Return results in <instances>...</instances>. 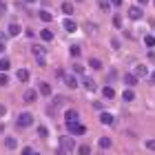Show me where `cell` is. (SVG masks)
Segmentation results:
<instances>
[{
	"label": "cell",
	"instance_id": "6da1fadb",
	"mask_svg": "<svg viewBox=\"0 0 155 155\" xmlns=\"http://www.w3.org/2000/svg\"><path fill=\"white\" fill-rule=\"evenodd\" d=\"M31 124H33V115L27 113V111H25V113H20L18 120H16V126H18V129H27V126H31Z\"/></svg>",
	"mask_w": 155,
	"mask_h": 155
},
{
	"label": "cell",
	"instance_id": "7a4b0ae2",
	"mask_svg": "<svg viewBox=\"0 0 155 155\" xmlns=\"http://www.w3.org/2000/svg\"><path fill=\"white\" fill-rule=\"evenodd\" d=\"M67 129H69L71 135H84V133H87V129H84L80 122H67Z\"/></svg>",
	"mask_w": 155,
	"mask_h": 155
},
{
	"label": "cell",
	"instance_id": "3957f363",
	"mask_svg": "<svg viewBox=\"0 0 155 155\" xmlns=\"http://www.w3.org/2000/svg\"><path fill=\"white\" fill-rule=\"evenodd\" d=\"M75 137V135H73ZM71 135H62L60 137V146H62V149H64V151H71L73 153V149H75V140H73Z\"/></svg>",
	"mask_w": 155,
	"mask_h": 155
},
{
	"label": "cell",
	"instance_id": "277c9868",
	"mask_svg": "<svg viewBox=\"0 0 155 155\" xmlns=\"http://www.w3.org/2000/svg\"><path fill=\"white\" fill-rule=\"evenodd\" d=\"M36 97H38V91H36V89H27L25 95H22V100H25L27 104H31V102H36Z\"/></svg>",
	"mask_w": 155,
	"mask_h": 155
},
{
	"label": "cell",
	"instance_id": "5b68a950",
	"mask_svg": "<svg viewBox=\"0 0 155 155\" xmlns=\"http://www.w3.org/2000/svg\"><path fill=\"white\" fill-rule=\"evenodd\" d=\"M100 122H102L104 126H113V124H115V117L111 115V113H100Z\"/></svg>",
	"mask_w": 155,
	"mask_h": 155
},
{
	"label": "cell",
	"instance_id": "8992f818",
	"mask_svg": "<svg viewBox=\"0 0 155 155\" xmlns=\"http://www.w3.org/2000/svg\"><path fill=\"white\" fill-rule=\"evenodd\" d=\"M124 84H126L129 89H133V87L137 84V75H135V73H126V75H124Z\"/></svg>",
	"mask_w": 155,
	"mask_h": 155
},
{
	"label": "cell",
	"instance_id": "52a82bcc",
	"mask_svg": "<svg viewBox=\"0 0 155 155\" xmlns=\"http://www.w3.org/2000/svg\"><path fill=\"white\" fill-rule=\"evenodd\" d=\"M142 16H144V13H142V9H140L137 5H135V7H131V9H129V18H131V20H140Z\"/></svg>",
	"mask_w": 155,
	"mask_h": 155
},
{
	"label": "cell",
	"instance_id": "ba28073f",
	"mask_svg": "<svg viewBox=\"0 0 155 155\" xmlns=\"http://www.w3.org/2000/svg\"><path fill=\"white\" fill-rule=\"evenodd\" d=\"M64 120H67V122H78V120H80V115H78V111H75V109H67Z\"/></svg>",
	"mask_w": 155,
	"mask_h": 155
},
{
	"label": "cell",
	"instance_id": "9c48e42d",
	"mask_svg": "<svg viewBox=\"0 0 155 155\" xmlns=\"http://www.w3.org/2000/svg\"><path fill=\"white\" fill-rule=\"evenodd\" d=\"M38 18L42 20V22H51V20H53V13L47 11V9H40V11H38Z\"/></svg>",
	"mask_w": 155,
	"mask_h": 155
},
{
	"label": "cell",
	"instance_id": "30bf717a",
	"mask_svg": "<svg viewBox=\"0 0 155 155\" xmlns=\"http://www.w3.org/2000/svg\"><path fill=\"white\" fill-rule=\"evenodd\" d=\"M82 84H84L87 91H97V84H95V80H91V78H82Z\"/></svg>",
	"mask_w": 155,
	"mask_h": 155
},
{
	"label": "cell",
	"instance_id": "8fae6325",
	"mask_svg": "<svg viewBox=\"0 0 155 155\" xmlns=\"http://www.w3.org/2000/svg\"><path fill=\"white\" fill-rule=\"evenodd\" d=\"M102 97H104V100H113V97H115V91H113V87H109V84H107V87L102 89Z\"/></svg>",
	"mask_w": 155,
	"mask_h": 155
},
{
	"label": "cell",
	"instance_id": "7c38bea8",
	"mask_svg": "<svg viewBox=\"0 0 155 155\" xmlns=\"http://www.w3.org/2000/svg\"><path fill=\"white\" fill-rule=\"evenodd\" d=\"M16 78H18V82H29V71H27V69H18Z\"/></svg>",
	"mask_w": 155,
	"mask_h": 155
},
{
	"label": "cell",
	"instance_id": "4fadbf2b",
	"mask_svg": "<svg viewBox=\"0 0 155 155\" xmlns=\"http://www.w3.org/2000/svg\"><path fill=\"white\" fill-rule=\"evenodd\" d=\"M62 27H64V31H69V33H73V31L78 29V25L73 22V20H71V18H67V20H64V22H62Z\"/></svg>",
	"mask_w": 155,
	"mask_h": 155
},
{
	"label": "cell",
	"instance_id": "5bb4252c",
	"mask_svg": "<svg viewBox=\"0 0 155 155\" xmlns=\"http://www.w3.org/2000/svg\"><path fill=\"white\" fill-rule=\"evenodd\" d=\"M62 80H64V84H67L69 89H78V80H75V75H64Z\"/></svg>",
	"mask_w": 155,
	"mask_h": 155
},
{
	"label": "cell",
	"instance_id": "9a60e30c",
	"mask_svg": "<svg viewBox=\"0 0 155 155\" xmlns=\"http://www.w3.org/2000/svg\"><path fill=\"white\" fill-rule=\"evenodd\" d=\"M38 91H40V95H51V84L49 82H40Z\"/></svg>",
	"mask_w": 155,
	"mask_h": 155
},
{
	"label": "cell",
	"instance_id": "2e32d148",
	"mask_svg": "<svg viewBox=\"0 0 155 155\" xmlns=\"http://www.w3.org/2000/svg\"><path fill=\"white\" fill-rule=\"evenodd\" d=\"M5 146H7V149H9V151H13V149H18V140L16 137H5Z\"/></svg>",
	"mask_w": 155,
	"mask_h": 155
},
{
	"label": "cell",
	"instance_id": "e0dca14e",
	"mask_svg": "<svg viewBox=\"0 0 155 155\" xmlns=\"http://www.w3.org/2000/svg\"><path fill=\"white\" fill-rule=\"evenodd\" d=\"M7 33H9V36H18V33H20V25L18 22H11L9 27H7Z\"/></svg>",
	"mask_w": 155,
	"mask_h": 155
},
{
	"label": "cell",
	"instance_id": "ac0fdd59",
	"mask_svg": "<svg viewBox=\"0 0 155 155\" xmlns=\"http://www.w3.org/2000/svg\"><path fill=\"white\" fill-rule=\"evenodd\" d=\"M40 38L45 40V42H51V40H53V31H51V29H42V31H40Z\"/></svg>",
	"mask_w": 155,
	"mask_h": 155
},
{
	"label": "cell",
	"instance_id": "d6986e66",
	"mask_svg": "<svg viewBox=\"0 0 155 155\" xmlns=\"http://www.w3.org/2000/svg\"><path fill=\"white\" fill-rule=\"evenodd\" d=\"M135 75H137V78H142V75L146 78V75H149V69H146V64H137V67H135Z\"/></svg>",
	"mask_w": 155,
	"mask_h": 155
},
{
	"label": "cell",
	"instance_id": "ffe728a7",
	"mask_svg": "<svg viewBox=\"0 0 155 155\" xmlns=\"http://www.w3.org/2000/svg\"><path fill=\"white\" fill-rule=\"evenodd\" d=\"M60 9H62V13H64V16H71V13H73V2H62Z\"/></svg>",
	"mask_w": 155,
	"mask_h": 155
},
{
	"label": "cell",
	"instance_id": "44dd1931",
	"mask_svg": "<svg viewBox=\"0 0 155 155\" xmlns=\"http://www.w3.org/2000/svg\"><path fill=\"white\" fill-rule=\"evenodd\" d=\"M122 100H124V102H131V100H135V93H133L131 89H124V93H122Z\"/></svg>",
	"mask_w": 155,
	"mask_h": 155
},
{
	"label": "cell",
	"instance_id": "7402d4cb",
	"mask_svg": "<svg viewBox=\"0 0 155 155\" xmlns=\"http://www.w3.org/2000/svg\"><path fill=\"white\" fill-rule=\"evenodd\" d=\"M97 144H100V149L107 151V149H111V137H100V140H97Z\"/></svg>",
	"mask_w": 155,
	"mask_h": 155
},
{
	"label": "cell",
	"instance_id": "603a6c76",
	"mask_svg": "<svg viewBox=\"0 0 155 155\" xmlns=\"http://www.w3.org/2000/svg\"><path fill=\"white\" fill-rule=\"evenodd\" d=\"M78 155H91V146L89 144H80L78 146Z\"/></svg>",
	"mask_w": 155,
	"mask_h": 155
},
{
	"label": "cell",
	"instance_id": "cb8c5ba5",
	"mask_svg": "<svg viewBox=\"0 0 155 155\" xmlns=\"http://www.w3.org/2000/svg\"><path fill=\"white\" fill-rule=\"evenodd\" d=\"M97 7H100L102 11H109L113 5H111V0H97Z\"/></svg>",
	"mask_w": 155,
	"mask_h": 155
},
{
	"label": "cell",
	"instance_id": "d4e9b609",
	"mask_svg": "<svg viewBox=\"0 0 155 155\" xmlns=\"http://www.w3.org/2000/svg\"><path fill=\"white\" fill-rule=\"evenodd\" d=\"M89 67L95 69V71H100V69H102V62L97 60V58H91V60H89Z\"/></svg>",
	"mask_w": 155,
	"mask_h": 155
},
{
	"label": "cell",
	"instance_id": "484cf974",
	"mask_svg": "<svg viewBox=\"0 0 155 155\" xmlns=\"http://www.w3.org/2000/svg\"><path fill=\"white\" fill-rule=\"evenodd\" d=\"M9 67H11V62L9 60H7V58H0V71H9Z\"/></svg>",
	"mask_w": 155,
	"mask_h": 155
},
{
	"label": "cell",
	"instance_id": "4316f807",
	"mask_svg": "<svg viewBox=\"0 0 155 155\" xmlns=\"http://www.w3.org/2000/svg\"><path fill=\"white\" fill-rule=\"evenodd\" d=\"M69 53H71V58H80L82 51H80V47H78V45H73L71 49H69Z\"/></svg>",
	"mask_w": 155,
	"mask_h": 155
},
{
	"label": "cell",
	"instance_id": "83f0119b",
	"mask_svg": "<svg viewBox=\"0 0 155 155\" xmlns=\"http://www.w3.org/2000/svg\"><path fill=\"white\" fill-rule=\"evenodd\" d=\"M7 84H9V78L5 71H0V87H7Z\"/></svg>",
	"mask_w": 155,
	"mask_h": 155
},
{
	"label": "cell",
	"instance_id": "f1b7e54d",
	"mask_svg": "<svg viewBox=\"0 0 155 155\" xmlns=\"http://www.w3.org/2000/svg\"><path fill=\"white\" fill-rule=\"evenodd\" d=\"M144 45L149 47V49H151V47H155V38H153V36H144Z\"/></svg>",
	"mask_w": 155,
	"mask_h": 155
},
{
	"label": "cell",
	"instance_id": "f546056e",
	"mask_svg": "<svg viewBox=\"0 0 155 155\" xmlns=\"http://www.w3.org/2000/svg\"><path fill=\"white\" fill-rule=\"evenodd\" d=\"M38 135H40V137H47V135H49V129L40 124V126H38Z\"/></svg>",
	"mask_w": 155,
	"mask_h": 155
},
{
	"label": "cell",
	"instance_id": "4dcf8cb0",
	"mask_svg": "<svg viewBox=\"0 0 155 155\" xmlns=\"http://www.w3.org/2000/svg\"><path fill=\"white\" fill-rule=\"evenodd\" d=\"M36 58H38V64H40V67H47V58H45V53H42V55H36Z\"/></svg>",
	"mask_w": 155,
	"mask_h": 155
},
{
	"label": "cell",
	"instance_id": "1f68e13d",
	"mask_svg": "<svg viewBox=\"0 0 155 155\" xmlns=\"http://www.w3.org/2000/svg\"><path fill=\"white\" fill-rule=\"evenodd\" d=\"M53 104H55V107H62V104H64V97H62V95H58V97L53 100Z\"/></svg>",
	"mask_w": 155,
	"mask_h": 155
},
{
	"label": "cell",
	"instance_id": "d6a6232c",
	"mask_svg": "<svg viewBox=\"0 0 155 155\" xmlns=\"http://www.w3.org/2000/svg\"><path fill=\"white\" fill-rule=\"evenodd\" d=\"M113 25L120 29V27H122V18H120V16H113Z\"/></svg>",
	"mask_w": 155,
	"mask_h": 155
},
{
	"label": "cell",
	"instance_id": "836d02e7",
	"mask_svg": "<svg viewBox=\"0 0 155 155\" xmlns=\"http://www.w3.org/2000/svg\"><path fill=\"white\" fill-rule=\"evenodd\" d=\"M73 71L82 75V73H84V67H82V64H73Z\"/></svg>",
	"mask_w": 155,
	"mask_h": 155
},
{
	"label": "cell",
	"instance_id": "e575fe53",
	"mask_svg": "<svg viewBox=\"0 0 155 155\" xmlns=\"http://www.w3.org/2000/svg\"><path fill=\"white\" fill-rule=\"evenodd\" d=\"M146 149H149V151H155V140H149V142H146Z\"/></svg>",
	"mask_w": 155,
	"mask_h": 155
},
{
	"label": "cell",
	"instance_id": "d590c367",
	"mask_svg": "<svg viewBox=\"0 0 155 155\" xmlns=\"http://www.w3.org/2000/svg\"><path fill=\"white\" fill-rule=\"evenodd\" d=\"M20 155H33V149H29V146H27V149H22V153Z\"/></svg>",
	"mask_w": 155,
	"mask_h": 155
},
{
	"label": "cell",
	"instance_id": "8d00e7d4",
	"mask_svg": "<svg viewBox=\"0 0 155 155\" xmlns=\"http://www.w3.org/2000/svg\"><path fill=\"white\" fill-rule=\"evenodd\" d=\"M111 45H113V49H120V40H117V38H113V40H111Z\"/></svg>",
	"mask_w": 155,
	"mask_h": 155
},
{
	"label": "cell",
	"instance_id": "74e56055",
	"mask_svg": "<svg viewBox=\"0 0 155 155\" xmlns=\"http://www.w3.org/2000/svg\"><path fill=\"white\" fill-rule=\"evenodd\" d=\"M5 11H7V5H5V2H0V16H2Z\"/></svg>",
	"mask_w": 155,
	"mask_h": 155
},
{
	"label": "cell",
	"instance_id": "f35d334b",
	"mask_svg": "<svg viewBox=\"0 0 155 155\" xmlns=\"http://www.w3.org/2000/svg\"><path fill=\"white\" fill-rule=\"evenodd\" d=\"M55 155H67V151H64V149H62V146H60V149L55 151Z\"/></svg>",
	"mask_w": 155,
	"mask_h": 155
},
{
	"label": "cell",
	"instance_id": "ab89813d",
	"mask_svg": "<svg viewBox=\"0 0 155 155\" xmlns=\"http://www.w3.org/2000/svg\"><path fill=\"white\" fill-rule=\"evenodd\" d=\"M111 5H113V7H120V5H122V0H111Z\"/></svg>",
	"mask_w": 155,
	"mask_h": 155
},
{
	"label": "cell",
	"instance_id": "60d3db41",
	"mask_svg": "<svg viewBox=\"0 0 155 155\" xmlns=\"http://www.w3.org/2000/svg\"><path fill=\"white\" fill-rule=\"evenodd\" d=\"M5 113H7V109H5V107H2V104H0V117H2V115H5Z\"/></svg>",
	"mask_w": 155,
	"mask_h": 155
},
{
	"label": "cell",
	"instance_id": "b9f144b4",
	"mask_svg": "<svg viewBox=\"0 0 155 155\" xmlns=\"http://www.w3.org/2000/svg\"><path fill=\"white\" fill-rule=\"evenodd\" d=\"M5 49H7V47H5V40H0V53H2Z\"/></svg>",
	"mask_w": 155,
	"mask_h": 155
},
{
	"label": "cell",
	"instance_id": "7bdbcfd3",
	"mask_svg": "<svg viewBox=\"0 0 155 155\" xmlns=\"http://www.w3.org/2000/svg\"><path fill=\"white\" fill-rule=\"evenodd\" d=\"M7 36H9V33H2V31H0V40H7Z\"/></svg>",
	"mask_w": 155,
	"mask_h": 155
},
{
	"label": "cell",
	"instance_id": "ee69618b",
	"mask_svg": "<svg viewBox=\"0 0 155 155\" xmlns=\"http://www.w3.org/2000/svg\"><path fill=\"white\" fill-rule=\"evenodd\" d=\"M146 2H149V0H137V5H144V7H146Z\"/></svg>",
	"mask_w": 155,
	"mask_h": 155
},
{
	"label": "cell",
	"instance_id": "f6af8a7d",
	"mask_svg": "<svg viewBox=\"0 0 155 155\" xmlns=\"http://www.w3.org/2000/svg\"><path fill=\"white\" fill-rule=\"evenodd\" d=\"M151 80H153V82H155V71H153V73H151Z\"/></svg>",
	"mask_w": 155,
	"mask_h": 155
},
{
	"label": "cell",
	"instance_id": "bcb514c9",
	"mask_svg": "<svg viewBox=\"0 0 155 155\" xmlns=\"http://www.w3.org/2000/svg\"><path fill=\"white\" fill-rule=\"evenodd\" d=\"M25 2H27V5H31V2H36V0H25Z\"/></svg>",
	"mask_w": 155,
	"mask_h": 155
},
{
	"label": "cell",
	"instance_id": "7dc6e473",
	"mask_svg": "<svg viewBox=\"0 0 155 155\" xmlns=\"http://www.w3.org/2000/svg\"><path fill=\"white\" fill-rule=\"evenodd\" d=\"M33 155H40V153H33Z\"/></svg>",
	"mask_w": 155,
	"mask_h": 155
},
{
	"label": "cell",
	"instance_id": "c3c4849f",
	"mask_svg": "<svg viewBox=\"0 0 155 155\" xmlns=\"http://www.w3.org/2000/svg\"><path fill=\"white\" fill-rule=\"evenodd\" d=\"M78 2H82V0H78Z\"/></svg>",
	"mask_w": 155,
	"mask_h": 155
},
{
	"label": "cell",
	"instance_id": "681fc988",
	"mask_svg": "<svg viewBox=\"0 0 155 155\" xmlns=\"http://www.w3.org/2000/svg\"><path fill=\"white\" fill-rule=\"evenodd\" d=\"M153 2H155V0H153Z\"/></svg>",
	"mask_w": 155,
	"mask_h": 155
}]
</instances>
